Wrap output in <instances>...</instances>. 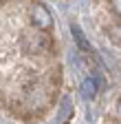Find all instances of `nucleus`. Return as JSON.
<instances>
[{"label":"nucleus","mask_w":121,"mask_h":124,"mask_svg":"<svg viewBox=\"0 0 121 124\" xmlns=\"http://www.w3.org/2000/svg\"><path fill=\"white\" fill-rule=\"evenodd\" d=\"M29 20H31L33 27L46 31V29H51V24H53V16H51V11L46 9V5L35 2V5H31V9H29Z\"/></svg>","instance_id":"1"},{"label":"nucleus","mask_w":121,"mask_h":124,"mask_svg":"<svg viewBox=\"0 0 121 124\" xmlns=\"http://www.w3.org/2000/svg\"><path fill=\"white\" fill-rule=\"evenodd\" d=\"M97 91H99V82L95 80V78H84V82H82V95L86 100H93L97 95Z\"/></svg>","instance_id":"2"},{"label":"nucleus","mask_w":121,"mask_h":124,"mask_svg":"<svg viewBox=\"0 0 121 124\" xmlns=\"http://www.w3.org/2000/svg\"><path fill=\"white\" fill-rule=\"evenodd\" d=\"M70 33H73V38H75V42H77V46L82 51H90V44H88V40H86V36H84V31H82V27H77V24H70Z\"/></svg>","instance_id":"3"},{"label":"nucleus","mask_w":121,"mask_h":124,"mask_svg":"<svg viewBox=\"0 0 121 124\" xmlns=\"http://www.w3.org/2000/svg\"><path fill=\"white\" fill-rule=\"evenodd\" d=\"M49 46H51V38H46V36H38V38H33L31 44H29V51L40 53V51H46Z\"/></svg>","instance_id":"4"},{"label":"nucleus","mask_w":121,"mask_h":124,"mask_svg":"<svg viewBox=\"0 0 121 124\" xmlns=\"http://www.w3.org/2000/svg\"><path fill=\"white\" fill-rule=\"evenodd\" d=\"M106 33H108V38H110L115 44L121 46V24H112V27H108V29H106Z\"/></svg>","instance_id":"5"},{"label":"nucleus","mask_w":121,"mask_h":124,"mask_svg":"<svg viewBox=\"0 0 121 124\" xmlns=\"http://www.w3.org/2000/svg\"><path fill=\"white\" fill-rule=\"evenodd\" d=\"M49 84H51L53 89H57L59 84H62V69H57V67H55V69L49 73Z\"/></svg>","instance_id":"6"},{"label":"nucleus","mask_w":121,"mask_h":124,"mask_svg":"<svg viewBox=\"0 0 121 124\" xmlns=\"http://www.w3.org/2000/svg\"><path fill=\"white\" fill-rule=\"evenodd\" d=\"M68 115H70V100L64 98V100H62V120H66Z\"/></svg>","instance_id":"7"},{"label":"nucleus","mask_w":121,"mask_h":124,"mask_svg":"<svg viewBox=\"0 0 121 124\" xmlns=\"http://www.w3.org/2000/svg\"><path fill=\"white\" fill-rule=\"evenodd\" d=\"M110 7L117 16H121V0H110Z\"/></svg>","instance_id":"8"},{"label":"nucleus","mask_w":121,"mask_h":124,"mask_svg":"<svg viewBox=\"0 0 121 124\" xmlns=\"http://www.w3.org/2000/svg\"><path fill=\"white\" fill-rule=\"evenodd\" d=\"M117 115H119V117H121V100H119V102H117Z\"/></svg>","instance_id":"9"},{"label":"nucleus","mask_w":121,"mask_h":124,"mask_svg":"<svg viewBox=\"0 0 121 124\" xmlns=\"http://www.w3.org/2000/svg\"><path fill=\"white\" fill-rule=\"evenodd\" d=\"M0 5H7V0H0Z\"/></svg>","instance_id":"10"}]
</instances>
